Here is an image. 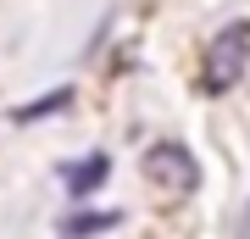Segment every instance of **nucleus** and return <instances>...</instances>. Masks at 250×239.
I'll return each mask as SVG.
<instances>
[{
	"label": "nucleus",
	"instance_id": "obj_1",
	"mask_svg": "<svg viewBox=\"0 0 250 239\" xmlns=\"http://www.w3.org/2000/svg\"><path fill=\"white\" fill-rule=\"evenodd\" d=\"M250 67V22H228L223 34L206 44V67H200V89L206 95H228Z\"/></svg>",
	"mask_w": 250,
	"mask_h": 239
},
{
	"label": "nucleus",
	"instance_id": "obj_3",
	"mask_svg": "<svg viewBox=\"0 0 250 239\" xmlns=\"http://www.w3.org/2000/svg\"><path fill=\"white\" fill-rule=\"evenodd\" d=\"M106 173H111V156H83V161H72V167H62V178H67V195L72 200H89L100 184H106Z\"/></svg>",
	"mask_w": 250,
	"mask_h": 239
},
{
	"label": "nucleus",
	"instance_id": "obj_5",
	"mask_svg": "<svg viewBox=\"0 0 250 239\" xmlns=\"http://www.w3.org/2000/svg\"><path fill=\"white\" fill-rule=\"evenodd\" d=\"M72 106V89H56V95H39V100H28V106L17 111V123H34V117H50V111H62Z\"/></svg>",
	"mask_w": 250,
	"mask_h": 239
},
{
	"label": "nucleus",
	"instance_id": "obj_4",
	"mask_svg": "<svg viewBox=\"0 0 250 239\" xmlns=\"http://www.w3.org/2000/svg\"><path fill=\"white\" fill-rule=\"evenodd\" d=\"M117 222H123L117 212H72V217L62 222V234H67V239H78V234H111Z\"/></svg>",
	"mask_w": 250,
	"mask_h": 239
},
{
	"label": "nucleus",
	"instance_id": "obj_2",
	"mask_svg": "<svg viewBox=\"0 0 250 239\" xmlns=\"http://www.w3.org/2000/svg\"><path fill=\"white\" fill-rule=\"evenodd\" d=\"M145 178H150L156 189H167V195H195L200 189V167H195V156L184 151V145H172V139H161L145 151Z\"/></svg>",
	"mask_w": 250,
	"mask_h": 239
}]
</instances>
